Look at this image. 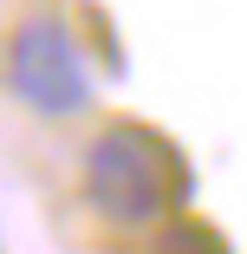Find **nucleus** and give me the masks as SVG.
I'll use <instances>...</instances> for the list:
<instances>
[{"instance_id":"obj_2","label":"nucleus","mask_w":247,"mask_h":254,"mask_svg":"<svg viewBox=\"0 0 247 254\" xmlns=\"http://www.w3.org/2000/svg\"><path fill=\"white\" fill-rule=\"evenodd\" d=\"M7 85L39 118H78L91 105V65L78 53L72 26L52 20V13L20 20L13 39H7Z\"/></svg>"},{"instance_id":"obj_1","label":"nucleus","mask_w":247,"mask_h":254,"mask_svg":"<svg viewBox=\"0 0 247 254\" xmlns=\"http://www.w3.org/2000/svg\"><path fill=\"white\" fill-rule=\"evenodd\" d=\"M189 163L150 124H104L85 143V202L117 228H150L189 202Z\"/></svg>"},{"instance_id":"obj_3","label":"nucleus","mask_w":247,"mask_h":254,"mask_svg":"<svg viewBox=\"0 0 247 254\" xmlns=\"http://www.w3.org/2000/svg\"><path fill=\"white\" fill-rule=\"evenodd\" d=\"M156 254H234V248H228V235L208 228V222H169V228L156 235Z\"/></svg>"}]
</instances>
